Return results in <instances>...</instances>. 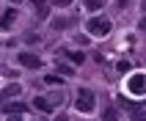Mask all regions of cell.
Instances as JSON below:
<instances>
[{
	"instance_id": "obj_15",
	"label": "cell",
	"mask_w": 146,
	"mask_h": 121,
	"mask_svg": "<svg viewBox=\"0 0 146 121\" xmlns=\"http://www.w3.org/2000/svg\"><path fill=\"white\" fill-rule=\"evenodd\" d=\"M11 3H17V6H19V3H22V0H11Z\"/></svg>"
},
{
	"instance_id": "obj_2",
	"label": "cell",
	"mask_w": 146,
	"mask_h": 121,
	"mask_svg": "<svg viewBox=\"0 0 146 121\" xmlns=\"http://www.w3.org/2000/svg\"><path fill=\"white\" fill-rule=\"evenodd\" d=\"M77 110H80V113H94V94H91L88 88H83L80 94H77Z\"/></svg>"
},
{
	"instance_id": "obj_9",
	"label": "cell",
	"mask_w": 146,
	"mask_h": 121,
	"mask_svg": "<svg viewBox=\"0 0 146 121\" xmlns=\"http://www.w3.org/2000/svg\"><path fill=\"white\" fill-rule=\"evenodd\" d=\"M50 105H52L50 99H44V97H36V107H39V110H50Z\"/></svg>"
},
{
	"instance_id": "obj_8",
	"label": "cell",
	"mask_w": 146,
	"mask_h": 121,
	"mask_svg": "<svg viewBox=\"0 0 146 121\" xmlns=\"http://www.w3.org/2000/svg\"><path fill=\"white\" fill-rule=\"evenodd\" d=\"M33 6H36V14L39 17H47V3L44 0H33Z\"/></svg>"
},
{
	"instance_id": "obj_12",
	"label": "cell",
	"mask_w": 146,
	"mask_h": 121,
	"mask_svg": "<svg viewBox=\"0 0 146 121\" xmlns=\"http://www.w3.org/2000/svg\"><path fill=\"white\" fill-rule=\"evenodd\" d=\"M52 3H55V6H61V8H66L69 3H72V0H52Z\"/></svg>"
},
{
	"instance_id": "obj_16",
	"label": "cell",
	"mask_w": 146,
	"mask_h": 121,
	"mask_svg": "<svg viewBox=\"0 0 146 121\" xmlns=\"http://www.w3.org/2000/svg\"><path fill=\"white\" fill-rule=\"evenodd\" d=\"M11 121H14V118H11ZM17 121H19V118H17Z\"/></svg>"
},
{
	"instance_id": "obj_1",
	"label": "cell",
	"mask_w": 146,
	"mask_h": 121,
	"mask_svg": "<svg viewBox=\"0 0 146 121\" xmlns=\"http://www.w3.org/2000/svg\"><path fill=\"white\" fill-rule=\"evenodd\" d=\"M86 28H88V33H91V36H108L113 25H110V19H108V17H91Z\"/></svg>"
},
{
	"instance_id": "obj_7",
	"label": "cell",
	"mask_w": 146,
	"mask_h": 121,
	"mask_svg": "<svg viewBox=\"0 0 146 121\" xmlns=\"http://www.w3.org/2000/svg\"><path fill=\"white\" fill-rule=\"evenodd\" d=\"M102 121H119L116 107H105V110H102Z\"/></svg>"
},
{
	"instance_id": "obj_10",
	"label": "cell",
	"mask_w": 146,
	"mask_h": 121,
	"mask_svg": "<svg viewBox=\"0 0 146 121\" xmlns=\"http://www.w3.org/2000/svg\"><path fill=\"white\" fill-rule=\"evenodd\" d=\"M86 8L88 11H99L102 8V0H86Z\"/></svg>"
},
{
	"instance_id": "obj_17",
	"label": "cell",
	"mask_w": 146,
	"mask_h": 121,
	"mask_svg": "<svg viewBox=\"0 0 146 121\" xmlns=\"http://www.w3.org/2000/svg\"><path fill=\"white\" fill-rule=\"evenodd\" d=\"M141 121H146V118H141Z\"/></svg>"
},
{
	"instance_id": "obj_5",
	"label": "cell",
	"mask_w": 146,
	"mask_h": 121,
	"mask_svg": "<svg viewBox=\"0 0 146 121\" xmlns=\"http://www.w3.org/2000/svg\"><path fill=\"white\" fill-rule=\"evenodd\" d=\"M28 107L22 105V102H11V105H6V113H11V116H19V113H25Z\"/></svg>"
},
{
	"instance_id": "obj_14",
	"label": "cell",
	"mask_w": 146,
	"mask_h": 121,
	"mask_svg": "<svg viewBox=\"0 0 146 121\" xmlns=\"http://www.w3.org/2000/svg\"><path fill=\"white\" fill-rule=\"evenodd\" d=\"M141 28H143V30H146V19H141Z\"/></svg>"
},
{
	"instance_id": "obj_3",
	"label": "cell",
	"mask_w": 146,
	"mask_h": 121,
	"mask_svg": "<svg viewBox=\"0 0 146 121\" xmlns=\"http://www.w3.org/2000/svg\"><path fill=\"white\" fill-rule=\"evenodd\" d=\"M127 88H130L132 94H143L146 91V74H132L130 83H127Z\"/></svg>"
},
{
	"instance_id": "obj_4",
	"label": "cell",
	"mask_w": 146,
	"mask_h": 121,
	"mask_svg": "<svg viewBox=\"0 0 146 121\" xmlns=\"http://www.w3.org/2000/svg\"><path fill=\"white\" fill-rule=\"evenodd\" d=\"M19 63L22 66H28V69H39L41 66V61L36 55H31V52H19Z\"/></svg>"
},
{
	"instance_id": "obj_11",
	"label": "cell",
	"mask_w": 146,
	"mask_h": 121,
	"mask_svg": "<svg viewBox=\"0 0 146 121\" xmlns=\"http://www.w3.org/2000/svg\"><path fill=\"white\" fill-rule=\"evenodd\" d=\"M19 85H14V83H11V85H6V91H3V94H6V97H14V94H19Z\"/></svg>"
},
{
	"instance_id": "obj_13",
	"label": "cell",
	"mask_w": 146,
	"mask_h": 121,
	"mask_svg": "<svg viewBox=\"0 0 146 121\" xmlns=\"http://www.w3.org/2000/svg\"><path fill=\"white\" fill-rule=\"evenodd\" d=\"M55 121H69V118H66V116H58V118Z\"/></svg>"
},
{
	"instance_id": "obj_6",
	"label": "cell",
	"mask_w": 146,
	"mask_h": 121,
	"mask_svg": "<svg viewBox=\"0 0 146 121\" xmlns=\"http://www.w3.org/2000/svg\"><path fill=\"white\" fill-rule=\"evenodd\" d=\"M14 17H17V11H6V14L0 17V28L6 30V28H11V22H14Z\"/></svg>"
}]
</instances>
